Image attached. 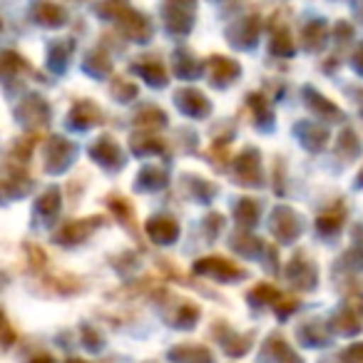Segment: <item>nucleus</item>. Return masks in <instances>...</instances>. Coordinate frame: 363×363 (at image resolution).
I'll list each match as a JSON object with an SVG mask.
<instances>
[{
  "label": "nucleus",
  "instance_id": "obj_1",
  "mask_svg": "<svg viewBox=\"0 0 363 363\" xmlns=\"http://www.w3.org/2000/svg\"><path fill=\"white\" fill-rule=\"evenodd\" d=\"M97 13H100V16H105L107 21H110V18H115V21L120 23V30L125 33L130 40L147 43L152 38L150 21H147L142 13H135L130 6H127V3H122V0H105L102 6H97Z\"/></svg>",
  "mask_w": 363,
  "mask_h": 363
},
{
  "label": "nucleus",
  "instance_id": "obj_2",
  "mask_svg": "<svg viewBox=\"0 0 363 363\" xmlns=\"http://www.w3.org/2000/svg\"><path fill=\"white\" fill-rule=\"evenodd\" d=\"M194 11L197 0H164L162 6V21L172 35H187L194 26Z\"/></svg>",
  "mask_w": 363,
  "mask_h": 363
},
{
  "label": "nucleus",
  "instance_id": "obj_3",
  "mask_svg": "<svg viewBox=\"0 0 363 363\" xmlns=\"http://www.w3.org/2000/svg\"><path fill=\"white\" fill-rule=\"evenodd\" d=\"M45 172L48 174H60V172H65L67 167L72 164V160H75V145H72L67 137H50L45 145Z\"/></svg>",
  "mask_w": 363,
  "mask_h": 363
},
{
  "label": "nucleus",
  "instance_id": "obj_4",
  "mask_svg": "<svg viewBox=\"0 0 363 363\" xmlns=\"http://www.w3.org/2000/svg\"><path fill=\"white\" fill-rule=\"evenodd\" d=\"M194 272L202 274L209 279H219V281H239V279L247 277L244 269H239L237 264H232L224 257H207L202 262L194 264Z\"/></svg>",
  "mask_w": 363,
  "mask_h": 363
},
{
  "label": "nucleus",
  "instance_id": "obj_5",
  "mask_svg": "<svg viewBox=\"0 0 363 363\" xmlns=\"http://www.w3.org/2000/svg\"><path fill=\"white\" fill-rule=\"evenodd\" d=\"M301 217L291 207H277L272 214V232L281 244H291L301 234Z\"/></svg>",
  "mask_w": 363,
  "mask_h": 363
},
{
  "label": "nucleus",
  "instance_id": "obj_6",
  "mask_svg": "<svg viewBox=\"0 0 363 363\" xmlns=\"http://www.w3.org/2000/svg\"><path fill=\"white\" fill-rule=\"evenodd\" d=\"M237 182L244 187H262V160L254 147H247L242 155L237 157Z\"/></svg>",
  "mask_w": 363,
  "mask_h": 363
},
{
  "label": "nucleus",
  "instance_id": "obj_7",
  "mask_svg": "<svg viewBox=\"0 0 363 363\" xmlns=\"http://www.w3.org/2000/svg\"><path fill=\"white\" fill-rule=\"evenodd\" d=\"M18 120L28 130H35V127H43L50 122V107H48V102L40 95H28L21 102V107H18Z\"/></svg>",
  "mask_w": 363,
  "mask_h": 363
},
{
  "label": "nucleus",
  "instance_id": "obj_8",
  "mask_svg": "<svg viewBox=\"0 0 363 363\" xmlns=\"http://www.w3.org/2000/svg\"><path fill=\"white\" fill-rule=\"evenodd\" d=\"M259 28H262L259 18L257 16H247V18H242V21H237L232 28H229L227 38H229V43H232L234 48H239V50H252V48L259 43Z\"/></svg>",
  "mask_w": 363,
  "mask_h": 363
},
{
  "label": "nucleus",
  "instance_id": "obj_9",
  "mask_svg": "<svg viewBox=\"0 0 363 363\" xmlns=\"http://www.w3.org/2000/svg\"><path fill=\"white\" fill-rule=\"evenodd\" d=\"M92 160L97 162L100 167H105V169L115 172V169H122L125 167V152L120 150V145H117L112 137H100V140L92 145L90 150Z\"/></svg>",
  "mask_w": 363,
  "mask_h": 363
},
{
  "label": "nucleus",
  "instance_id": "obj_10",
  "mask_svg": "<svg viewBox=\"0 0 363 363\" xmlns=\"http://www.w3.org/2000/svg\"><path fill=\"white\" fill-rule=\"evenodd\" d=\"M174 105L177 110L184 112L187 117H194V120H204L212 112V102L199 90H179L174 95Z\"/></svg>",
  "mask_w": 363,
  "mask_h": 363
},
{
  "label": "nucleus",
  "instance_id": "obj_11",
  "mask_svg": "<svg viewBox=\"0 0 363 363\" xmlns=\"http://www.w3.org/2000/svg\"><path fill=\"white\" fill-rule=\"evenodd\" d=\"M102 227V219L100 217H85V219H77V222H70L67 227H62L57 232L55 242L57 244H65V247H72V244H80L90 237L95 229Z\"/></svg>",
  "mask_w": 363,
  "mask_h": 363
},
{
  "label": "nucleus",
  "instance_id": "obj_12",
  "mask_svg": "<svg viewBox=\"0 0 363 363\" xmlns=\"http://www.w3.org/2000/svg\"><path fill=\"white\" fill-rule=\"evenodd\" d=\"M145 232H147V237H150L152 242L164 244V247H167V244H174L177 237H179V224H177L169 214H160V217L147 219Z\"/></svg>",
  "mask_w": 363,
  "mask_h": 363
},
{
  "label": "nucleus",
  "instance_id": "obj_13",
  "mask_svg": "<svg viewBox=\"0 0 363 363\" xmlns=\"http://www.w3.org/2000/svg\"><path fill=\"white\" fill-rule=\"evenodd\" d=\"M286 277H289V281H291L294 286L303 289V291L313 289V286H316V281H318L316 267H313V264L308 262L303 254H296V257L291 259V264L286 267Z\"/></svg>",
  "mask_w": 363,
  "mask_h": 363
},
{
  "label": "nucleus",
  "instance_id": "obj_14",
  "mask_svg": "<svg viewBox=\"0 0 363 363\" xmlns=\"http://www.w3.org/2000/svg\"><path fill=\"white\" fill-rule=\"evenodd\" d=\"M209 70H212V85L214 87H227L237 80L239 72H242V67H239V62H234L232 57L212 55V60H209Z\"/></svg>",
  "mask_w": 363,
  "mask_h": 363
},
{
  "label": "nucleus",
  "instance_id": "obj_15",
  "mask_svg": "<svg viewBox=\"0 0 363 363\" xmlns=\"http://www.w3.org/2000/svg\"><path fill=\"white\" fill-rule=\"evenodd\" d=\"M333 328H336L341 336H353L363 328V306L358 303H348L341 311L333 316Z\"/></svg>",
  "mask_w": 363,
  "mask_h": 363
},
{
  "label": "nucleus",
  "instance_id": "obj_16",
  "mask_svg": "<svg viewBox=\"0 0 363 363\" xmlns=\"http://www.w3.org/2000/svg\"><path fill=\"white\" fill-rule=\"evenodd\" d=\"M262 361L264 363H301V358L289 348V343L284 341L281 336H269L267 343H264L262 351Z\"/></svg>",
  "mask_w": 363,
  "mask_h": 363
},
{
  "label": "nucleus",
  "instance_id": "obj_17",
  "mask_svg": "<svg viewBox=\"0 0 363 363\" xmlns=\"http://www.w3.org/2000/svg\"><path fill=\"white\" fill-rule=\"evenodd\" d=\"M100 122H102L100 107H95L90 100L75 102V107L70 110V127H75V130H90V127L100 125Z\"/></svg>",
  "mask_w": 363,
  "mask_h": 363
},
{
  "label": "nucleus",
  "instance_id": "obj_18",
  "mask_svg": "<svg viewBox=\"0 0 363 363\" xmlns=\"http://www.w3.org/2000/svg\"><path fill=\"white\" fill-rule=\"evenodd\" d=\"M296 135H298V142L306 147L308 152H321L328 142V132L323 127H318V122H298L296 125Z\"/></svg>",
  "mask_w": 363,
  "mask_h": 363
},
{
  "label": "nucleus",
  "instance_id": "obj_19",
  "mask_svg": "<svg viewBox=\"0 0 363 363\" xmlns=\"http://www.w3.org/2000/svg\"><path fill=\"white\" fill-rule=\"evenodd\" d=\"M303 95H306V105L311 107L313 115L323 117V120H331V122L343 120V112L338 110L333 102H328L326 97L321 95V92L313 90V87H306V90H303Z\"/></svg>",
  "mask_w": 363,
  "mask_h": 363
},
{
  "label": "nucleus",
  "instance_id": "obj_20",
  "mask_svg": "<svg viewBox=\"0 0 363 363\" xmlns=\"http://www.w3.org/2000/svg\"><path fill=\"white\" fill-rule=\"evenodd\" d=\"M169 361L174 363H214L209 348L194 346V343H184V346H174L169 351Z\"/></svg>",
  "mask_w": 363,
  "mask_h": 363
},
{
  "label": "nucleus",
  "instance_id": "obj_21",
  "mask_svg": "<svg viewBox=\"0 0 363 363\" xmlns=\"http://www.w3.org/2000/svg\"><path fill=\"white\" fill-rule=\"evenodd\" d=\"M3 189L11 199L21 197L30 189V177L21 169V164H11L8 162V172H6V179H3Z\"/></svg>",
  "mask_w": 363,
  "mask_h": 363
},
{
  "label": "nucleus",
  "instance_id": "obj_22",
  "mask_svg": "<svg viewBox=\"0 0 363 363\" xmlns=\"http://www.w3.org/2000/svg\"><path fill=\"white\" fill-rule=\"evenodd\" d=\"M343 219H346V207L343 204H333V207H328L326 212H321L316 217V229L323 237H333L343 227Z\"/></svg>",
  "mask_w": 363,
  "mask_h": 363
},
{
  "label": "nucleus",
  "instance_id": "obj_23",
  "mask_svg": "<svg viewBox=\"0 0 363 363\" xmlns=\"http://www.w3.org/2000/svg\"><path fill=\"white\" fill-rule=\"evenodd\" d=\"M132 70L137 72L140 77H145V82L147 85H152V87H164L167 82V72H164V67H162V62L160 60H140V62H135L132 65Z\"/></svg>",
  "mask_w": 363,
  "mask_h": 363
},
{
  "label": "nucleus",
  "instance_id": "obj_24",
  "mask_svg": "<svg viewBox=\"0 0 363 363\" xmlns=\"http://www.w3.org/2000/svg\"><path fill=\"white\" fill-rule=\"evenodd\" d=\"M135 187L142 189V192H160V189L167 187V172L160 169V167H145L137 174Z\"/></svg>",
  "mask_w": 363,
  "mask_h": 363
},
{
  "label": "nucleus",
  "instance_id": "obj_25",
  "mask_svg": "<svg viewBox=\"0 0 363 363\" xmlns=\"http://www.w3.org/2000/svg\"><path fill=\"white\" fill-rule=\"evenodd\" d=\"M60 204H62L60 189H57V187H50V189H45V192L40 194V199L35 202V212L40 214V217L45 219L48 224H50L52 219L57 217V212H60Z\"/></svg>",
  "mask_w": 363,
  "mask_h": 363
},
{
  "label": "nucleus",
  "instance_id": "obj_26",
  "mask_svg": "<svg viewBox=\"0 0 363 363\" xmlns=\"http://www.w3.org/2000/svg\"><path fill=\"white\" fill-rule=\"evenodd\" d=\"M174 70L182 80H197L202 72V62L192 55L189 50H177L174 55Z\"/></svg>",
  "mask_w": 363,
  "mask_h": 363
},
{
  "label": "nucleus",
  "instance_id": "obj_27",
  "mask_svg": "<svg viewBox=\"0 0 363 363\" xmlns=\"http://www.w3.org/2000/svg\"><path fill=\"white\" fill-rule=\"evenodd\" d=\"M35 21L40 23L43 28H60L62 23L67 21V16H65V11H62L60 6L43 0L40 6H35Z\"/></svg>",
  "mask_w": 363,
  "mask_h": 363
},
{
  "label": "nucleus",
  "instance_id": "obj_28",
  "mask_svg": "<svg viewBox=\"0 0 363 363\" xmlns=\"http://www.w3.org/2000/svg\"><path fill=\"white\" fill-rule=\"evenodd\" d=\"M323 43H326V23L323 21H313L308 23L306 28H303L301 33V48L308 52H316L323 48Z\"/></svg>",
  "mask_w": 363,
  "mask_h": 363
},
{
  "label": "nucleus",
  "instance_id": "obj_29",
  "mask_svg": "<svg viewBox=\"0 0 363 363\" xmlns=\"http://www.w3.org/2000/svg\"><path fill=\"white\" fill-rule=\"evenodd\" d=\"M72 48H75V43H72V40L52 43L50 52H48V65H50L52 72H65L67 60H70V55H72Z\"/></svg>",
  "mask_w": 363,
  "mask_h": 363
},
{
  "label": "nucleus",
  "instance_id": "obj_30",
  "mask_svg": "<svg viewBox=\"0 0 363 363\" xmlns=\"http://www.w3.org/2000/svg\"><path fill=\"white\" fill-rule=\"evenodd\" d=\"M234 214H237L239 227L252 229L254 224L259 222V214H262V207H259L257 199L244 197V199H239V202H237V207H234Z\"/></svg>",
  "mask_w": 363,
  "mask_h": 363
},
{
  "label": "nucleus",
  "instance_id": "obj_31",
  "mask_svg": "<svg viewBox=\"0 0 363 363\" xmlns=\"http://www.w3.org/2000/svg\"><path fill=\"white\" fill-rule=\"evenodd\" d=\"M132 152L140 157L160 155V152H164V142L155 135H135L132 137Z\"/></svg>",
  "mask_w": 363,
  "mask_h": 363
},
{
  "label": "nucleus",
  "instance_id": "obj_32",
  "mask_svg": "<svg viewBox=\"0 0 363 363\" xmlns=\"http://www.w3.org/2000/svg\"><path fill=\"white\" fill-rule=\"evenodd\" d=\"M82 67H85V72H90L92 77H107L112 72V60L105 55V52L95 50V52H90V55L85 57Z\"/></svg>",
  "mask_w": 363,
  "mask_h": 363
},
{
  "label": "nucleus",
  "instance_id": "obj_33",
  "mask_svg": "<svg viewBox=\"0 0 363 363\" xmlns=\"http://www.w3.org/2000/svg\"><path fill=\"white\" fill-rule=\"evenodd\" d=\"M358 152H361V142L358 137L353 135V130H343L338 135V142H336V155H341L343 160H356Z\"/></svg>",
  "mask_w": 363,
  "mask_h": 363
},
{
  "label": "nucleus",
  "instance_id": "obj_34",
  "mask_svg": "<svg viewBox=\"0 0 363 363\" xmlns=\"http://www.w3.org/2000/svg\"><path fill=\"white\" fill-rule=\"evenodd\" d=\"M38 145V135H28V137H21V140L16 142V145L11 147V164H26L28 160H30L33 150H35Z\"/></svg>",
  "mask_w": 363,
  "mask_h": 363
},
{
  "label": "nucleus",
  "instance_id": "obj_35",
  "mask_svg": "<svg viewBox=\"0 0 363 363\" xmlns=\"http://www.w3.org/2000/svg\"><path fill=\"white\" fill-rule=\"evenodd\" d=\"M232 247L237 249L239 254H244V257L259 259V254H262L264 244L259 242L257 237H252V234H237V237L232 239Z\"/></svg>",
  "mask_w": 363,
  "mask_h": 363
},
{
  "label": "nucleus",
  "instance_id": "obj_36",
  "mask_svg": "<svg viewBox=\"0 0 363 363\" xmlns=\"http://www.w3.org/2000/svg\"><path fill=\"white\" fill-rule=\"evenodd\" d=\"M249 102H252L254 112H257V125L262 127V130H272L274 125V112L272 107H269V102L264 100V95H249Z\"/></svg>",
  "mask_w": 363,
  "mask_h": 363
},
{
  "label": "nucleus",
  "instance_id": "obj_37",
  "mask_svg": "<svg viewBox=\"0 0 363 363\" xmlns=\"http://www.w3.org/2000/svg\"><path fill=\"white\" fill-rule=\"evenodd\" d=\"M272 52H274V55H279V57H291L294 52H296V43L291 40V35H289L286 28H281V30L274 33Z\"/></svg>",
  "mask_w": 363,
  "mask_h": 363
},
{
  "label": "nucleus",
  "instance_id": "obj_38",
  "mask_svg": "<svg viewBox=\"0 0 363 363\" xmlns=\"http://www.w3.org/2000/svg\"><path fill=\"white\" fill-rule=\"evenodd\" d=\"M187 184H189V189H192L194 199H199V202H204V204L212 202L214 194H217V187H214L212 182H204V179H197V177H189Z\"/></svg>",
  "mask_w": 363,
  "mask_h": 363
},
{
  "label": "nucleus",
  "instance_id": "obj_39",
  "mask_svg": "<svg viewBox=\"0 0 363 363\" xmlns=\"http://www.w3.org/2000/svg\"><path fill=\"white\" fill-rule=\"evenodd\" d=\"M107 204H110V209L117 214V219H122V224L130 229H135V222H132V217H135V212H132L130 202L122 197H117V194H112L110 199H107Z\"/></svg>",
  "mask_w": 363,
  "mask_h": 363
},
{
  "label": "nucleus",
  "instance_id": "obj_40",
  "mask_svg": "<svg viewBox=\"0 0 363 363\" xmlns=\"http://www.w3.org/2000/svg\"><path fill=\"white\" fill-rule=\"evenodd\" d=\"M137 125L140 127H164L167 115L157 107H145V110L137 112Z\"/></svg>",
  "mask_w": 363,
  "mask_h": 363
},
{
  "label": "nucleus",
  "instance_id": "obj_41",
  "mask_svg": "<svg viewBox=\"0 0 363 363\" xmlns=\"http://www.w3.org/2000/svg\"><path fill=\"white\" fill-rule=\"evenodd\" d=\"M346 264H353L356 269H363V227L353 229V247L346 252Z\"/></svg>",
  "mask_w": 363,
  "mask_h": 363
},
{
  "label": "nucleus",
  "instance_id": "obj_42",
  "mask_svg": "<svg viewBox=\"0 0 363 363\" xmlns=\"http://www.w3.org/2000/svg\"><path fill=\"white\" fill-rule=\"evenodd\" d=\"M298 336H301V341L306 343L308 348H318V346H323V343L328 341L326 333H323L321 328L316 326V323H306V326H301Z\"/></svg>",
  "mask_w": 363,
  "mask_h": 363
},
{
  "label": "nucleus",
  "instance_id": "obj_43",
  "mask_svg": "<svg viewBox=\"0 0 363 363\" xmlns=\"http://www.w3.org/2000/svg\"><path fill=\"white\" fill-rule=\"evenodd\" d=\"M249 346H252V336H237V333H232L229 338H224V351L229 356H244L249 351Z\"/></svg>",
  "mask_w": 363,
  "mask_h": 363
},
{
  "label": "nucleus",
  "instance_id": "obj_44",
  "mask_svg": "<svg viewBox=\"0 0 363 363\" xmlns=\"http://www.w3.org/2000/svg\"><path fill=\"white\" fill-rule=\"evenodd\" d=\"M112 95H115V100L117 102H130V100H135L137 97V85L135 82H130V80H115L112 82Z\"/></svg>",
  "mask_w": 363,
  "mask_h": 363
},
{
  "label": "nucleus",
  "instance_id": "obj_45",
  "mask_svg": "<svg viewBox=\"0 0 363 363\" xmlns=\"http://www.w3.org/2000/svg\"><path fill=\"white\" fill-rule=\"evenodd\" d=\"M249 301H254V303H264V301H274L279 306V301H281V294L277 291L274 286H269V284H262V286H257L252 294H249Z\"/></svg>",
  "mask_w": 363,
  "mask_h": 363
},
{
  "label": "nucleus",
  "instance_id": "obj_46",
  "mask_svg": "<svg viewBox=\"0 0 363 363\" xmlns=\"http://www.w3.org/2000/svg\"><path fill=\"white\" fill-rule=\"evenodd\" d=\"M199 318V311L192 306V303H184V306H179V311H177V326L179 328H192L194 323H197Z\"/></svg>",
  "mask_w": 363,
  "mask_h": 363
},
{
  "label": "nucleus",
  "instance_id": "obj_47",
  "mask_svg": "<svg viewBox=\"0 0 363 363\" xmlns=\"http://www.w3.org/2000/svg\"><path fill=\"white\" fill-rule=\"evenodd\" d=\"M21 70H28V62L21 60V55H16V52H6V57H3V72L11 77L18 75Z\"/></svg>",
  "mask_w": 363,
  "mask_h": 363
},
{
  "label": "nucleus",
  "instance_id": "obj_48",
  "mask_svg": "<svg viewBox=\"0 0 363 363\" xmlns=\"http://www.w3.org/2000/svg\"><path fill=\"white\" fill-rule=\"evenodd\" d=\"M343 363H363V343H356V346L346 348L341 356Z\"/></svg>",
  "mask_w": 363,
  "mask_h": 363
},
{
  "label": "nucleus",
  "instance_id": "obj_49",
  "mask_svg": "<svg viewBox=\"0 0 363 363\" xmlns=\"http://www.w3.org/2000/svg\"><path fill=\"white\" fill-rule=\"evenodd\" d=\"M204 227H207V232H209V239H214V234L222 232L224 217H222V214H209V217L204 219Z\"/></svg>",
  "mask_w": 363,
  "mask_h": 363
},
{
  "label": "nucleus",
  "instance_id": "obj_50",
  "mask_svg": "<svg viewBox=\"0 0 363 363\" xmlns=\"http://www.w3.org/2000/svg\"><path fill=\"white\" fill-rule=\"evenodd\" d=\"M82 338H85L87 348H92V351H97V348H102V338L97 336V333L92 331L90 326H85V328H82Z\"/></svg>",
  "mask_w": 363,
  "mask_h": 363
},
{
  "label": "nucleus",
  "instance_id": "obj_51",
  "mask_svg": "<svg viewBox=\"0 0 363 363\" xmlns=\"http://www.w3.org/2000/svg\"><path fill=\"white\" fill-rule=\"evenodd\" d=\"M353 67H356V72H361L363 75V43L358 45L356 55H353Z\"/></svg>",
  "mask_w": 363,
  "mask_h": 363
},
{
  "label": "nucleus",
  "instance_id": "obj_52",
  "mask_svg": "<svg viewBox=\"0 0 363 363\" xmlns=\"http://www.w3.org/2000/svg\"><path fill=\"white\" fill-rule=\"evenodd\" d=\"M13 341V331H11V323H6V346H11Z\"/></svg>",
  "mask_w": 363,
  "mask_h": 363
},
{
  "label": "nucleus",
  "instance_id": "obj_53",
  "mask_svg": "<svg viewBox=\"0 0 363 363\" xmlns=\"http://www.w3.org/2000/svg\"><path fill=\"white\" fill-rule=\"evenodd\" d=\"M30 363H52V358L50 356H38V358H33Z\"/></svg>",
  "mask_w": 363,
  "mask_h": 363
},
{
  "label": "nucleus",
  "instance_id": "obj_54",
  "mask_svg": "<svg viewBox=\"0 0 363 363\" xmlns=\"http://www.w3.org/2000/svg\"><path fill=\"white\" fill-rule=\"evenodd\" d=\"M356 187H363V172L358 174V179H356Z\"/></svg>",
  "mask_w": 363,
  "mask_h": 363
},
{
  "label": "nucleus",
  "instance_id": "obj_55",
  "mask_svg": "<svg viewBox=\"0 0 363 363\" xmlns=\"http://www.w3.org/2000/svg\"><path fill=\"white\" fill-rule=\"evenodd\" d=\"M67 363H85V361H80V358H70Z\"/></svg>",
  "mask_w": 363,
  "mask_h": 363
},
{
  "label": "nucleus",
  "instance_id": "obj_56",
  "mask_svg": "<svg viewBox=\"0 0 363 363\" xmlns=\"http://www.w3.org/2000/svg\"><path fill=\"white\" fill-rule=\"evenodd\" d=\"M361 115H363V97H361Z\"/></svg>",
  "mask_w": 363,
  "mask_h": 363
}]
</instances>
